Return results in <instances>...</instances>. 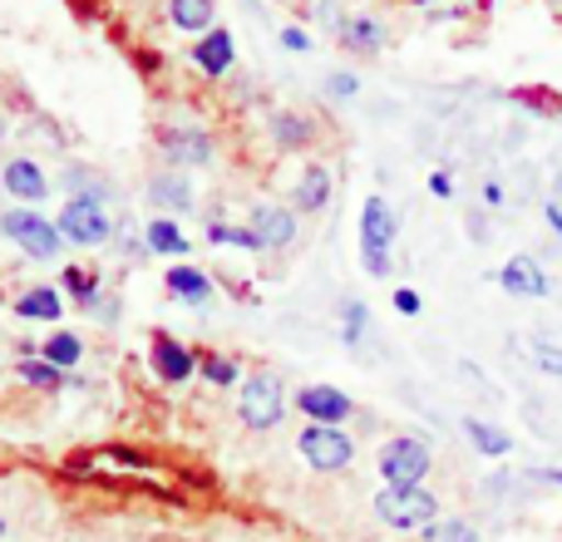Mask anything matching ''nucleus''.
<instances>
[{"label":"nucleus","instance_id":"44","mask_svg":"<svg viewBox=\"0 0 562 542\" xmlns=\"http://www.w3.org/2000/svg\"><path fill=\"white\" fill-rule=\"evenodd\" d=\"M409 5H429V0H409Z\"/></svg>","mask_w":562,"mask_h":542},{"label":"nucleus","instance_id":"12","mask_svg":"<svg viewBox=\"0 0 562 542\" xmlns=\"http://www.w3.org/2000/svg\"><path fill=\"white\" fill-rule=\"evenodd\" d=\"M0 188H5L20 207H40L55 183H49V173L35 163V158H10V163L0 168Z\"/></svg>","mask_w":562,"mask_h":542},{"label":"nucleus","instance_id":"7","mask_svg":"<svg viewBox=\"0 0 562 542\" xmlns=\"http://www.w3.org/2000/svg\"><path fill=\"white\" fill-rule=\"evenodd\" d=\"M296 454L306 459L311 474H346L356 464V439L336 425H306L296 434Z\"/></svg>","mask_w":562,"mask_h":542},{"label":"nucleus","instance_id":"10","mask_svg":"<svg viewBox=\"0 0 562 542\" xmlns=\"http://www.w3.org/2000/svg\"><path fill=\"white\" fill-rule=\"evenodd\" d=\"M291 405H296L301 419H311V425H336V429L356 415V399L336 385H301L296 395H291Z\"/></svg>","mask_w":562,"mask_h":542},{"label":"nucleus","instance_id":"11","mask_svg":"<svg viewBox=\"0 0 562 542\" xmlns=\"http://www.w3.org/2000/svg\"><path fill=\"white\" fill-rule=\"evenodd\" d=\"M148 370H154L164 385H188L198 375V350H188L178 336L158 330L154 346H148Z\"/></svg>","mask_w":562,"mask_h":542},{"label":"nucleus","instance_id":"34","mask_svg":"<svg viewBox=\"0 0 562 542\" xmlns=\"http://www.w3.org/2000/svg\"><path fill=\"white\" fill-rule=\"evenodd\" d=\"M390 301H395L400 316H419V310H425V301H419L415 286H395V296H390Z\"/></svg>","mask_w":562,"mask_h":542},{"label":"nucleus","instance_id":"32","mask_svg":"<svg viewBox=\"0 0 562 542\" xmlns=\"http://www.w3.org/2000/svg\"><path fill=\"white\" fill-rule=\"evenodd\" d=\"M528 350H533V360H538V370H543V375H558L562 380V346H553V340L538 336Z\"/></svg>","mask_w":562,"mask_h":542},{"label":"nucleus","instance_id":"20","mask_svg":"<svg viewBox=\"0 0 562 542\" xmlns=\"http://www.w3.org/2000/svg\"><path fill=\"white\" fill-rule=\"evenodd\" d=\"M144 247H148V257H188V252H193L188 233L173 223V217H164V213H154L144 223Z\"/></svg>","mask_w":562,"mask_h":542},{"label":"nucleus","instance_id":"42","mask_svg":"<svg viewBox=\"0 0 562 542\" xmlns=\"http://www.w3.org/2000/svg\"><path fill=\"white\" fill-rule=\"evenodd\" d=\"M281 5H306V0H281Z\"/></svg>","mask_w":562,"mask_h":542},{"label":"nucleus","instance_id":"39","mask_svg":"<svg viewBox=\"0 0 562 542\" xmlns=\"http://www.w3.org/2000/svg\"><path fill=\"white\" fill-rule=\"evenodd\" d=\"M109 459H119V464H128V468H138V464H144V459H138L134 449H114V454H109Z\"/></svg>","mask_w":562,"mask_h":542},{"label":"nucleus","instance_id":"37","mask_svg":"<svg viewBox=\"0 0 562 542\" xmlns=\"http://www.w3.org/2000/svg\"><path fill=\"white\" fill-rule=\"evenodd\" d=\"M281 45L296 49V55H306V49H311V35H306V30H296V25H286V30H281Z\"/></svg>","mask_w":562,"mask_h":542},{"label":"nucleus","instance_id":"24","mask_svg":"<svg viewBox=\"0 0 562 542\" xmlns=\"http://www.w3.org/2000/svg\"><path fill=\"white\" fill-rule=\"evenodd\" d=\"M40 360H49V365H59L69 375L75 365H85V340L75 330H55V336L40 340Z\"/></svg>","mask_w":562,"mask_h":542},{"label":"nucleus","instance_id":"14","mask_svg":"<svg viewBox=\"0 0 562 542\" xmlns=\"http://www.w3.org/2000/svg\"><path fill=\"white\" fill-rule=\"evenodd\" d=\"M144 197H148V207H154V213H164V217H178V213H188V207L198 203L188 173H178V168H158V173L148 178Z\"/></svg>","mask_w":562,"mask_h":542},{"label":"nucleus","instance_id":"40","mask_svg":"<svg viewBox=\"0 0 562 542\" xmlns=\"http://www.w3.org/2000/svg\"><path fill=\"white\" fill-rule=\"evenodd\" d=\"M484 203H504V183H484Z\"/></svg>","mask_w":562,"mask_h":542},{"label":"nucleus","instance_id":"21","mask_svg":"<svg viewBox=\"0 0 562 542\" xmlns=\"http://www.w3.org/2000/svg\"><path fill=\"white\" fill-rule=\"evenodd\" d=\"M217 20V0H168V25L178 35H207Z\"/></svg>","mask_w":562,"mask_h":542},{"label":"nucleus","instance_id":"29","mask_svg":"<svg viewBox=\"0 0 562 542\" xmlns=\"http://www.w3.org/2000/svg\"><path fill=\"white\" fill-rule=\"evenodd\" d=\"M59 291H69L75 296V306L85 310V306H94L99 301V271H89V267H65V281H59Z\"/></svg>","mask_w":562,"mask_h":542},{"label":"nucleus","instance_id":"25","mask_svg":"<svg viewBox=\"0 0 562 542\" xmlns=\"http://www.w3.org/2000/svg\"><path fill=\"white\" fill-rule=\"evenodd\" d=\"M198 375L213 389H233V385H243V360L223 355V350H203V355H198Z\"/></svg>","mask_w":562,"mask_h":542},{"label":"nucleus","instance_id":"4","mask_svg":"<svg viewBox=\"0 0 562 542\" xmlns=\"http://www.w3.org/2000/svg\"><path fill=\"white\" fill-rule=\"evenodd\" d=\"M375 464H380L385 488H419V484H429V474H435V449H429L419 434H395L380 444Z\"/></svg>","mask_w":562,"mask_h":542},{"label":"nucleus","instance_id":"5","mask_svg":"<svg viewBox=\"0 0 562 542\" xmlns=\"http://www.w3.org/2000/svg\"><path fill=\"white\" fill-rule=\"evenodd\" d=\"M55 227H59V237H65V247H79V252H94V247H104L119 237V223L109 217L104 203H94V197H65Z\"/></svg>","mask_w":562,"mask_h":542},{"label":"nucleus","instance_id":"30","mask_svg":"<svg viewBox=\"0 0 562 542\" xmlns=\"http://www.w3.org/2000/svg\"><path fill=\"white\" fill-rule=\"evenodd\" d=\"M366 326H370L366 301H340V340H346V346H360V330Z\"/></svg>","mask_w":562,"mask_h":542},{"label":"nucleus","instance_id":"41","mask_svg":"<svg viewBox=\"0 0 562 542\" xmlns=\"http://www.w3.org/2000/svg\"><path fill=\"white\" fill-rule=\"evenodd\" d=\"M548 478H553V484L562 488V468H548Z\"/></svg>","mask_w":562,"mask_h":542},{"label":"nucleus","instance_id":"22","mask_svg":"<svg viewBox=\"0 0 562 542\" xmlns=\"http://www.w3.org/2000/svg\"><path fill=\"white\" fill-rule=\"evenodd\" d=\"M15 316L20 320H59L65 316V291L59 286H30L25 296L15 301Z\"/></svg>","mask_w":562,"mask_h":542},{"label":"nucleus","instance_id":"43","mask_svg":"<svg viewBox=\"0 0 562 542\" xmlns=\"http://www.w3.org/2000/svg\"><path fill=\"white\" fill-rule=\"evenodd\" d=\"M0 538H5V518H0Z\"/></svg>","mask_w":562,"mask_h":542},{"label":"nucleus","instance_id":"27","mask_svg":"<svg viewBox=\"0 0 562 542\" xmlns=\"http://www.w3.org/2000/svg\"><path fill=\"white\" fill-rule=\"evenodd\" d=\"M207 242L213 247H243V252H262V242H257L252 227L247 223H223V217L207 223Z\"/></svg>","mask_w":562,"mask_h":542},{"label":"nucleus","instance_id":"6","mask_svg":"<svg viewBox=\"0 0 562 542\" xmlns=\"http://www.w3.org/2000/svg\"><path fill=\"white\" fill-rule=\"evenodd\" d=\"M375 518L390 533H425L429 523H439V494L419 488H380L375 494Z\"/></svg>","mask_w":562,"mask_h":542},{"label":"nucleus","instance_id":"16","mask_svg":"<svg viewBox=\"0 0 562 542\" xmlns=\"http://www.w3.org/2000/svg\"><path fill=\"white\" fill-rule=\"evenodd\" d=\"M498 286L508 291V296L518 301H543L553 296V281H548V271L533 262V257H514V262L498 267Z\"/></svg>","mask_w":562,"mask_h":542},{"label":"nucleus","instance_id":"8","mask_svg":"<svg viewBox=\"0 0 562 542\" xmlns=\"http://www.w3.org/2000/svg\"><path fill=\"white\" fill-rule=\"evenodd\" d=\"M158 154L168 168L193 173V168H213L217 163V138L198 124H164L158 128Z\"/></svg>","mask_w":562,"mask_h":542},{"label":"nucleus","instance_id":"45","mask_svg":"<svg viewBox=\"0 0 562 542\" xmlns=\"http://www.w3.org/2000/svg\"><path fill=\"white\" fill-rule=\"evenodd\" d=\"M429 5H439V0H429Z\"/></svg>","mask_w":562,"mask_h":542},{"label":"nucleus","instance_id":"36","mask_svg":"<svg viewBox=\"0 0 562 542\" xmlns=\"http://www.w3.org/2000/svg\"><path fill=\"white\" fill-rule=\"evenodd\" d=\"M425 188L439 197V203H445V197H454V178H449L445 168H439V173H429V183H425Z\"/></svg>","mask_w":562,"mask_h":542},{"label":"nucleus","instance_id":"31","mask_svg":"<svg viewBox=\"0 0 562 542\" xmlns=\"http://www.w3.org/2000/svg\"><path fill=\"white\" fill-rule=\"evenodd\" d=\"M65 193L69 197H94V203H109V188L99 183L94 173H85V168H69V173H65Z\"/></svg>","mask_w":562,"mask_h":542},{"label":"nucleus","instance_id":"17","mask_svg":"<svg viewBox=\"0 0 562 542\" xmlns=\"http://www.w3.org/2000/svg\"><path fill=\"white\" fill-rule=\"evenodd\" d=\"M336 39H340V49H346V55H356V59H375L380 49H385L390 30L380 25L375 15H346V20L336 25Z\"/></svg>","mask_w":562,"mask_h":542},{"label":"nucleus","instance_id":"33","mask_svg":"<svg viewBox=\"0 0 562 542\" xmlns=\"http://www.w3.org/2000/svg\"><path fill=\"white\" fill-rule=\"evenodd\" d=\"M326 94H330V99H356V94H360V75H350V69L330 75V79H326Z\"/></svg>","mask_w":562,"mask_h":542},{"label":"nucleus","instance_id":"35","mask_svg":"<svg viewBox=\"0 0 562 542\" xmlns=\"http://www.w3.org/2000/svg\"><path fill=\"white\" fill-rule=\"evenodd\" d=\"M85 310H89V316H94V320H104V326H114V320H119L114 296H104V291H99V301H94V306H85Z\"/></svg>","mask_w":562,"mask_h":542},{"label":"nucleus","instance_id":"26","mask_svg":"<svg viewBox=\"0 0 562 542\" xmlns=\"http://www.w3.org/2000/svg\"><path fill=\"white\" fill-rule=\"evenodd\" d=\"M15 375H20V385L25 389H40V395H59V389L69 385V375L59 365H49V360H20L15 365Z\"/></svg>","mask_w":562,"mask_h":542},{"label":"nucleus","instance_id":"38","mask_svg":"<svg viewBox=\"0 0 562 542\" xmlns=\"http://www.w3.org/2000/svg\"><path fill=\"white\" fill-rule=\"evenodd\" d=\"M543 217H548V227H553V233L562 237V207H558V203H548V207H543Z\"/></svg>","mask_w":562,"mask_h":542},{"label":"nucleus","instance_id":"1","mask_svg":"<svg viewBox=\"0 0 562 542\" xmlns=\"http://www.w3.org/2000/svg\"><path fill=\"white\" fill-rule=\"evenodd\" d=\"M286 409H291V389L277 370H252V375H243L237 419H243L247 434H272V429H281Z\"/></svg>","mask_w":562,"mask_h":542},{"label":"nucleus","instance_id":"23","mask_svg":"<svg viewBox=\"0 0 562 542\" xmlns=\"http://www.w3.org/2000/svg\"><path fill=\"white\" fill-rule=\"evenodd\" d=\"M464 434L484 459H508L514 454V434L498 429V425H488V419H464Z\"/></svg>","mask_w":562,"mask_h":542},{"label":"nucleus","instance_id":"3","mask_svg":"<svg viewBox=\"0 0 562 542\" xmlns=\"http://www.w3.org/2000/svg\"><path fill=\"white\" fill-rule=\"evenodd\" d=\"M0 237L15 242L30 262H59V252H65L59 227L49 223L40 207H5V213H0Z\"/></svg>","mask_w":562,"mask_h":542},{"label":"nucleus","instance_id":"19","mask_svg":"<svg viewBox=\"0 0 562 542\" xmlns=\"http://www.w3.org/2000/svg\"><path fill=\"white\" fill-rule=\"evenodd\" d=\"M164 286H168V296L183 301V306H207V301H213V276H207L203 267H193V262L168 267Z\"/></svg>","mask_w":562,"mask_h":542},{"label":"nucleus","instance_id":"2","mask_svg":"<svg viewBox=\"0 0 562 542\" xmlns=\"http://www.w3.org/2000/svg\"><path fill=\"white\" fill-rule=\"evenodd\" d=\"M395 237H400L395 207H390L380 193H370L366 203H360V267H366V276H375V281L390 276V252H395Z\"/></svg>","mask_w":562,"mask_h":542},{"label":"nucleus","instance_id":"46","mask_svg":"<svg viewBox=\"0 0 562 542\" xmlns=\"http://www.w3.org/2000/svg\"><path fill=\"white\" fill-rule=\"evenodd\" d=\"M419 542H425V538H419Z\"/></svg>","mask_w":562,"mask_h":542},{"label":"nucleus","instance_id":"15","mask_svg":"<svg viewBox=\"0 0 562 542\" xmlns=\"http://www.w3.org/2000/svg\"><path fill=\"white\" fill-rule=\"evenodd\" d=\"M330 197H336V173H330L326 163H311L306 173H301V183L291 188V207H296V217H321L330 207Z\"/></svg>","mask_w":562,"mask_h":542},{"label":"nucleus","instance_id":"28","mask_svg":"<svg viewBox=\"0 0 562 542\" xmlns=\"http://www.w3.org/2000/svg\"><path fill=\"white\" fill-rule=\"evenodd\" d=\"M425 542H484V533L459 513H439V523L425 528Z\"/></svg>","mask_w":562,"mask_h":542},{"label":"nucleus","instance_id":"13","mask_svg":"<svg viewBox=\"0 0 562 542\" xmlns=\"http://www.w3.org/2000/svg\"><path fill=\"white\" fill-rule=\"evenodd\" d=\"M233 65H237L233 30L213 25L207 35H198V45H193V69H198V75H203V79H227V75H233Z\"/></svg>","mask_w":562,"mask_h":542},{"label":"nucleus","instance_id":"18","mask_svg":"<svg viewBox=\"0 0 562 542\" xmlns=\"http://www.w3.org/2000/svg\"><path fill=\"white\" fill-rule=\"evenodd\" d=\"M316 138H321V128L311 114H296V109L272 114V144L281 154H306V148H316Z\"/></svg>","mask_w":562,"mask_h":542},{"label":"nucleus","instance_id":"9","mask_svg":"<svg viewBox=\"0 0 562 542\" xmlns=\"http://www.w3.org/2000/svg\"><path fill=\"white\" fill-rule=\"evenodd\" d=\"M247 227L257 233L262 252H286V247L301 237V217L291 203H257L252 213H247Z\"/></svg>","mask_w":562,"mask_h":542}]
</instances>
